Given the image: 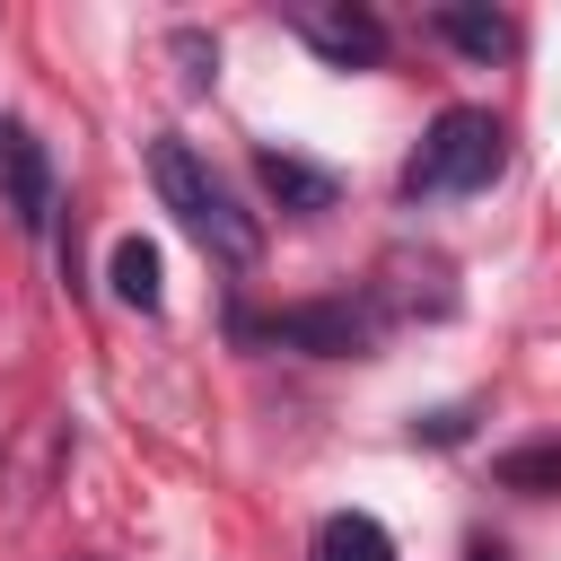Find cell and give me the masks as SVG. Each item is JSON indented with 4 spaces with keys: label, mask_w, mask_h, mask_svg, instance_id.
Returning <instances> with one entry per match:
<instances>
[{
    "label": "cell",
    "mask_w": 561,
    "mask_h": 561,
    "mask_svg": "<svg viewBox=\"0 0 561 561\" xmlns=\"http://www.w3.org/2000/svg\"><path fill=\"white\" fill-rule=\"evenodd\" d=\"M500 482L508 491H561V447L543 438V447H508L500 456Z\"/></svg>",
    "instance_id": "10"
},
{
    "label": "cell",
    "mask_w": 561,
    "mask_h": 561,
    "mask_svg": "<svg viewBox=\"0 0 561 561\" xmlns=\"http://www.w3.org/2000/svg\"><path fill=\"white\" fill-rule=\"evenodd\" d=\"M105 280H114V298L123 307H158V245L149 237H114V263H105Z\"/></svg>",
    "instance_id": "8"
},
{
    "label": "cell",
    "mask_w": 561,
    "mask_h": 561,
    "mask_svg": "<svg viewBox=\"0 0 561 561\" xmlns=\"http://www.w3.org/2000/svg\"><path fill=\"white\" fill-rule=\"evenodd\" d=\"M333 70H368V61H386V26H377V9H359V0H316V9H298L289 18Z\"/></svg>",
    "instance_id": "3"
},
{
    "label": "cell",
    "mask_w": 561,
    "mask_h": 561,
    "mask_svg": "<svg viewBox=\"0 0 561 561\" xmlns=\"http://www.w3.org/2000/svg\"><path fill=\"white\" fill-rule=\"evenodd\" d=\"M149 175H158V202L202 237V254H219V263H237V272L263 254V228L228 202V184H219V175H210L175 131H158V140H149Z\"/></svg>",
    "instance_id": "1"
},
{
    "label": "cell",
    "mask_w": 561,
    "mask_h": 561,
    "mask_svg": "<svg viewBox=\"0 0 561 561\" xmlns=\"http://www.w3.org/2000/svg\"><path fill=\"white\" fill-rule=\"evenodd\" d=\"M316 561H394V543H386V526H377V517L342 508V517H324V535H316Z\"/></svg>",
    "instance_id": "9"
},
{
    "label": "cell",
    "mask_w": 561,
    "mask_h": 561,
    "mask_svg": "<svg viewBox=\"0 0 561 561\" xmlns=\"http://www.w3.org/2000/svg\"><path fill=\"white\" fill-rule=\"evenodd\" d=\"M430 26H438L456 53H473V61H500V53L517 44V26H508V18H491V9H430Z\"/></svg>",
    "instance_id": "7"
},
{
    "label": "cell",
    "mask_w": 561,
    "mask_h": 561,
    "mask_svg": "<svg viewBox=\"0 0 561 561\" xmlns=\"http://www.w3.org/2000/svg\"><path fill=\"white\" fill-rule=\"evenodd\" d=\"M254 175H263V193H272V202H289V210H333V175H324V167H307V158L263 149V158H254Z\"/></svg>",
    "instance_id": "6"
},
{
    "label": "cell",
    "mask_w": 561,
    "mask_h": 561,
    "mask_svg": "<svg viewBox=\"0 0 561 561\" xmlns=\"http://www.w3.org/2000/svg\"><path fill=\"white\" fill-rule=\"evenodd\" d=\"M500 158H508L500 114H482V105H447V114L430 123V140L412 149V193H473V184L500 175Z\"/></svg>",
    "instance_id": "2"
},
{
    "label": "cell",
    "mask_w": 561,
    "mask_h": 561,
    "mask_svg": "<svg viewBox=\"0 0 561 561\" xmlns=\"http://www.w3.org/2000/svg\"><path fill=\"white\" fill-rule=\"evenodd\" d=\"M254 333H272V342H298V351H324V359H351V351L368 342V316H359V307H289V316L254 324Z\"/></svg>",
    "instance_id": "5"
},
{
    "label": "cell",
    "mask_w": 561,
    "mask_h": 561,
    "mask_svg": "<svg viewBox=\"0 0 561 561\" xmlns=\"http://www.w3.org/2000/svg\"><path fill=\"white\" fill-rule=\"evenodd\" d=\"M0 210H9L26 237L53 219V158H44V140H35L26 123H0Z\"/></svg>",
    "instance_id": "4"
},
{
    "label": "cell",
    "mask_w": 561,
    "mask_h": 561,
    "mask_svg": "<svg viewBox=\"0 0 561 561\" xmlns=\"http://www.w3.org/2000/svg\"><path fill=\"white\" fill-rule=\"evenodd\" d=\"M465 561H508V552H500V543H473V552H465Z\"/></svg>",
    "instance_id": "11"
}]
</instances>
